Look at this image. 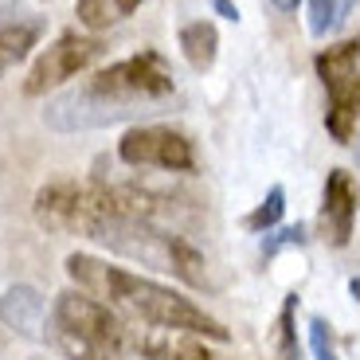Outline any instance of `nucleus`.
<instances>
[{
	"instance_id": "nucleus-1",
	"label": "nucleus",
	"mask_w": 360,
	"mask_h": 360,
	"mask_svg": "<svg viewBox=\"0 0 360 360\" xmlns=\"http://www.w3.org/2000/svg\"><path fill=\"white\" fill-rule=\"evenodd\" d=\"M172 94H176V79H172V67L165 63V55L137 51L129 59H117V63L94 71L79 86L55 94L44 106V126L55 134L106 129L137 114H149Z\"/></svg>"
},
{
	"instance_id": "nucleus-2",
	"label": "nucleus",
	"mask_w": 360,
	"mask_h": 360,
	"mask_svg": "<svg viewBox=\"0 0 360 360\" xmlns=\"http://www.w3.org/2000/svg\"><path fill=\"white\" fill-rule=\"evenodd\" d=\"M67 278L75 282V290H86L90 297H98L106 306H114L117 314L134 317V321L149 325V329H176V333H192L204 341H231L227 325L219 317H212L204 306H196L184 290H172L157 278L134 274L126 266L102 262L94 255H67Z\"/></svg>"
},
{
	"instance_id": "nucleus-3",
	"label": "nucleus",
	"mask_w": 360,
	"mask_h": 360,
	"mask_svg": "<svg viewBox=\"0 0 360 360\" xmlns=\"http://www.w3.org/2000/svg\"><path fill=\"white\" fill-rule=\"evenodd\" d=\"M94 184H98V212H94V219H90L82 239L106 247V251L122 255V259H129V262H141V266L157 270V274H172L176 282H184V286H192V290L212 286V282H207L204 255H200L184 235L165 231V227L145 224V219H134V216H122L114 207V200H110L106 184H102L98 176H94Z\"/></svg>"
},
{
	"instance_id": "nucleus-4",
	"label": "nucleus",
	"mask_w": 360,
	"mask_h": 360,
	"mask_svg": "<svg viewBox=\"0 0 360 360\" xmlns=\"http://www.w3.org/2000/svg\"><path fill=\"white\" fill-rule=\"evenodd\" d=\"M51 329L75 337L82 345H94L102 352H114L122 360H137V329L114 306L90 297L86 290H63V294H55Z\"/></svg>"
},
{
	"instance_id": "nucleus-5",
	"label": "nucleus",
	"mask_w": 360,
	"mask_h": 360,
	"mask_svg": "<svg viewBox=\"0 0 360 360\" xmlns=\"http://www.w3.org/2000/svg\"><path fill=\"white\" fill-rule=\"evenodd\" d=\"M117 161L129 169H161V172H176V176H192L200 169L196 161V141L176 126H134L122 134L117 141Z\"/></svg>"
},
{
	"instance_id": "nucleus-6",
	"label": "nucleus",
	"mask_w": 360,
	"mask_h": 360,
	"mask_svg": "<svg viewBox=\"0 0 360 360\" xmlns=\"http://www.w3.org/2000/svg\"><path fill=\"white\" fill-rule=\"evenodd\" d=\"M98 207L94 180H47L32 200V216L47 235H82Z\"/></svg>"
},
{
	"instance_id": "nucleus-7",
	"label": "nucleus",
	"mask_w": 360,
	"mask_h": 360,
	"mask_svg": "<svg viewBox=\"0 0 360 360\" xmlns=\"http://www.w3.org/2000/svg\"><path fill=\"white\" fill-rule=\"evenodd\" d=\"M102 51H106V47H102L98 36L63 32V36L55 39V44H47L44 51H39V59L32 63V71H27V79H24V94L27 98H39V94H47V90L71 82L75 75L86 71Z\"/></svg>"
},
{
	"instance_id": "nucleus-8",
	"label": "nucleus",
	"mask_w": 360,
	"mask_h": 360,
	"mask_svg": "<svg viewBox=\"0 0 360 360\" xmlns=\"http://www.w3.org/2000/svg\"><path fill=\"white\" fill-rule=\"evenodd\" d=\"M360 216V184L349 169H329L321 184V204H317V239L333 251H345L356 235Z\"/></svg>"
},
{
	"instance_id": "nucleus-9",
	"label": "nucleus",
	"mask_w": 360,
	"mask_h": 360,
	"mask_svg": "<svg viewBox=\"0 0 360 360\" xmlns=\"http://www.w3.org/2000/svg\"><path fill=\"white\" fill-rule=\"evenodd\" d=\"M0 321L24 341H47L51 333V317H47V302L32 282H12L0 294Z\"/></svg>"
},
{
	"instance_id": "nucleus-10",
	"label": "nucleus",
	"mask_w": 360,
	"mask_h": 360,
	"mask_svg": "<svg viewBox=\"0 0 360 360\" xmlns=\"http://www.w3.org/2000/svg\"><path fill=\"white\" fill-rule=\"evenodd\" d=\"M44 32H47L44 16H27L16 4L0 8V79L24 63L27 55H32V47L44 39Z\"/></svg>"
},
{
	"instance_id": "nucleus-11",
	"label": "nucleus",
	"mask_w": 360,
	"mask_h": 360,
	"mask_svg": "<svg viewBox=\"0 0 360 360\" xmlns=\"http://www.w3.org/2000/svg\"><path fill=\"white\" fill-rule=\"evenodd\" d=\"M137 356L145 360H216L204 337L176 329H137Z\"/></svg>"
},
{
	"instance_id": "nucleus-12",
	"label": "nucleus",
	"mask_w": 360,
	"mask_h": 360,
	"mask_svg": "<svg viewBox=\"0 0 360 360\" xmlns=\"http://www.w3.org/2000/svg\"><path fill=\"white\" fill-rule=\"evenodd\" d=\"M325 129L337 145H352L360 129V71L352 75L345 86L329 90V102H325Z\"/></svg>"
},
{
	"instance_id": "nucleus-13",
	"label": "nucleus",
	"mask_w": 360,
	"mask_h": 360,
	"mask_svg": "<svg viewBox=\"0 0 360 360\" xmlns=\"http://www.w3.org/2000/svg\"><path fill=\"white\" fill-rule=\"evenodd\" d=\"M314 71H317V79H321L325 94L337 90V86H345V82L360 71V36L321 47V51L314 55Z\"/></svg>"
},
{
	"instance_id": "nucleus-14",
	"label": "nucleus",
	"mask_w": 360,
	"mask_h": 360,
	"mask_svg": "<svg viewBox=\"0 0 360 360\" xmlns=\"http://www.w3.org/2000/svg\"><path fill=\"white\" fill-rule=\"evenodd\" d=\"M180 55L188 59L192 71H212L216 67V55H219V27L212 24V20H192V24L180 27Z\"/></svg>"
},
{
	"instance_id": "nucleus-15",
	"label": "nucleus",
	"mask_w": 360,
	"mask_h": 360,
	"mask_svg": "<svg viewBox=\"0 0 360 360\" xmlns=\"http://www.w3.org/2000/svg\"><path fill=\"white\" fill-rule=\"evenodd\" d=\"M145 0H79L75 4V16L86 32H110L114 24L129 20Z\"/></svg>"
},
{
	"instance_id": "nucleus-16",
	"label": "nucleus",
	"mask_w": 360,
	"mask_h": 360,
	"mask_svg": "<svg viewBox=\"0 0 360 360\" xmlns=\"http://www.w3.org/2000/svg\"><path fill=\"white\" fill-rule=\"evenodd\" d=\"M270 352L278 360H302V341H297V294L282 297V309L270 325Z\"/></svg>"
},
{
	"instance_id": "nucleus-17",
	"label": "nucleus",
	"mask_w": 360,
	"mask_h": 360,
	"mask_svg": "<svg viewBox=\"0 0 360 360\" xmlns=\"http://www.w3.org/2000/svg\"><path fill=\"white\" fill-rule=\"evenodd\" d=\"M356 0H309V36L329 39L349 24Z\"/></svg>"
},
{
	"instance_id": "nucleus-18",
	"label": "nucleus",
	"mask_w": 360,
	"mask_h": 360,
	"mask_svg": "<svg viewBox=\"0 0 360 360\" xmlns=\"http://www.w3.org/2000/svg\"><path fill=\"white\" fill-rule=\"evenodd\" d=\"M282 216H286V188L274 184V188L243 216V227L251 235H266V231H274V227H282Z\"/></svg>"
},
{
	"instance_id": "nucleus-19",
	"label": "nucleus",
	"mask_w": 360,
	"mask_h": 360,
	"mask_svg": "<svg viewBox=\"0 0 360 360\" xmlns=\"http://www.w3.org/2000/svg\"><path fill=\"white\" fill-rule=\"evenodd\" d=\"M306 243H309L306 224H282L274 231H266V239H262V259H274V255L290 251V247H306Z\"/></svg>"
},
{
	"instance_id": "nucleus-20",
	"label": "nucleus",
	"mask_w": 360,
	"mask_h": 360,
	"mask_svg": "<svg viewBox=\"0 0 360 360\" xmlns=\"http://www.w3.org/2000/svg\"><path fill=\"white\" fill-rule=\"evenodd\" d=\"M309 352H314V360H341L337 341H333V325L325 321L321 314L309 317Z\"/></svg>"
},
{
	"instance_id": "nucleus-21",
	"label": "nucleus",
	"mask_w": 360,
	"mask_h": 360,
	"mask_svg": "<svg viewBox=\"0 0 360 360\" xmlns=\"http://www.w3.org/2000/svg\"><path fill=\"white\" fill-rule=\"evenodd\" d=\"M47 341L63 352L67 360H122V356H114V352H102V349H94V345H82V341H75V337H67V333H55V329L47 333Z\"/></svg>"
},
{
	"instance_id": "nucleus-22",
	"label": "nucleus",
	"mask_w": 360,
	"mask_h": 360,
	"mask_svg": "<svg viewBox=\"0 0 360 360\" xmlns=\"http://www.w3.org/2000/svg\"><path fill=\"white\" fill-rule=\"evenodd\" d=\"M212 8H216L224 20H239V8H235V0H212Z\"/></svg>"
},
{
	"instance_id": "nucleus-23",
	"label": "nucleus",
	"mask_w": 360,
	"mask_h": 360,
	"mask_svg": "<svg viewBox=\"0 0 360 360\" xmlns=\"http://www.w3.org/2000/svg\"><path fill=\"white\" fill-rule=\"evenodd\" d=\"M270 4H274V8H278V12H294L297 4H302V0H270Z\"/></svg>"
},
{
	"instance_id": "nucleus-24",
	"label": "nucleus",
	"mask_w": 360,
	"mask_h": 360,
	"mask_svg": "<svg viewBox=\"0 0 360 360\" xmlns=\"http://www.w3.org/2000/svg\"><path fill=\"white\" fill-rule=\"evenodd\" d=\"M349 294H352V302L360 306V274H352V278H349Z\"/></svg>"
},
{
	"instance_id": "nucleus-25",
	"label": "nucleus",
	"mask_w": 360,
	"mask_h": 360,
	"mask_svg": "<svg viewBox=\"0 0 360 360\" xmlns=\"http://www.w3.org/2000/svg\"><path fill=\"white\" fill-rule=\"evenodd\" d=\"M356 169H360V145H356Z\"/></svg>"
}]
</instances>
